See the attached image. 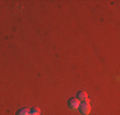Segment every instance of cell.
I'll list each match as a JSON object with an SVG mask.
<instances>
[{
	"label": "cell",
	"instance_id": "obj_2",
	"mask_svg": "<svg viewBox=\"0 0 120 115\" xmlns=\"http://www.w3.org/2000/svg\"><path fill=\"white\" fill-rule=\"evenodd\" d=\"M79 104H81V101H79L77 97H70V99H68L67 105H68V107L72 109V110H77L78 106H79Z\"/></svg>",
	"mask_w": 120,
	"mask_h": 115
},
{
	"label": "cell",
	"instance_id": "obj_5",
	"mask_svg": "<svg viewBox=\"0 0 120 115\" xmlns=\"http://www.w3.org/2000/svg\"><path fill=\"white\" fill-rule=\"evenodd\" d=\"M15 115H30V111H28L27 109H19L15 113Z\"/></svg>",
	"mask_w": 120,
	"mask_h": 115
},
{
	"label": "cell",
	"instance_id": "obj_1",
	"mask_svg": "<svg viewBox=\"0 0 120 115\" xmlns=\"http://www.w3.org/2000/svg\"><path fill=\"white\" fill-rule=\"evenodd\" d=\"M78 110H79V113H81L82 115H88L90 114L91 105H90L88 99L86 100V101H81V104H79V106H78Z\"/></svg>",
	"mask_w": 120,
	"mask_h": 115
},
{
	"label": "cell",
	"instance_id": "obj_3",
	"mask_svg": "<svg viewBox=\"0 0 120 115\" xmlns=\"http://www.w3.org/2000/svg\"><path fill=\"white\" fill-rule=\"evenodd\" d=\"M77 99H78L79 101H86V100H87V93H86L84 91H79L78 93H77Z\"/></svg>",
	"mask_w": 120,
	"mask_h": 115
},
{
	"label": "cell",
	"instance_id": "obj_4",
	"mask_svg": "<svg viewBox=\"0 0 120 115\" xmlns=\"http://www.w3.org/2000/svg\"><path fill=\"white\" fill-rule=\"evenodd\" d=\"M30 111V115H41V111H40V109L37 107V106H33V107H31Z\"/></svg>",
	"mask_w": 120,
	"mask_h": 115
}]
</instances>
